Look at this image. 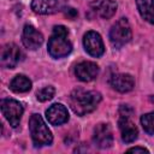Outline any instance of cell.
I'll list each match as a JSON object with an SVG mask.
<instances>
[{"label": "cell", "mask_w": 154, "mask_h": 154, "mask_svg": "<svg viewBox=\"0 0 154 154\" xmlns=\"http://www.w3.org/2000/svg\"><path fill=\"white\" fill-rule=\"evenodd\" d=\"M101 101V94L95 90H85L77 88L72 90L69 96V103L72 111L77 116H85L99 106Z\"/></svg>", "instance_id": "cell-1"}, {"label": "cell", "mask_w": 154, "mask_h": 154, "mask_svg": "<svg viewBox=\"0 0 154 154\" xmlns=\"http://www.w3.org/2000/svg\"><path fill=\"white\" fill-rule=\"evenodd\" d=\"M48 53L54 59L69 55L72 51V43L69 40V30L64 25H55L47 45Z\"/></svg>", "instance_id": "cell-2"}, {"label": "cell", "mask_w": 154, "mask_h": 154, "mask_svg": "<svg viewBox=\"0 0 154 154\" xmlns=\"http://www.w3.org/2000/svg\"><path fill=\"white\" fill-rule=\"evenodd\" d=\"M29 130L31 135V140L36 147L49 146L53 141V136L48 126L46 125L43 118L35 113L29 119Z\"/></svg>", "instance_id": "cell-3"}, {"label": "cell", "mask_w": 154, "mask_h": 154, "mask_svg": "<svg viewBox=\"0 0 154 154\" xmlns=\"http://www.w3.org/2000/svg\"><path fill=\"white\" fill-rule=\"evenodd\" d=\"M131 26L126 18H120L117 20L109 30V41L114 48H120L126 45L131 40Z\"/></svg>", "instance_id": "cell-4"}, {"label": "cell", "mask_w": 154, "mask_h": 154, "mask_svg": "<svg viewBox=\"0 0 154 154\" xmlns=\"http://www.w3.org/2000/svg\"><path fill=\"white\" fill-rule=\"evenodd\" d=\"M0 106H1V112L5 119L10 123L12 128H17L19 125L20 118L24 112L22 103L13 99H2Z\"/></svg>", "instance_id": "cell-5"}, {"label": "cell", "mask_w": 154, "mask_h": 154, "mask_svg": "<svg viewBox=\"0 0 154 154\" xmlns=\"http://www.w3.org/2000/svg\"><path fill=\"white\" fill-rule=\"evenodd\" d=\"M67 0H32L31 8L40 14H53L66 8Z\"/></svg>", "instance_id": "cell-6"}, {"label": "cell", "mask_w": 154, "mask_h": 154, "mask_svg": "<svg viewBox=\"0 0 154 154\" xmlns=\"http://www.w3.org/2000/svg\"><path fill=\"white\" fill-rule=\"evenodd\" d=\"M20 49L14 43H7L1 48L0 64L5 69H14L20 61Z\"/></svg>", "instance_id": "cell-7"}, {"label": "cell", "mask_w": 154, "mask_h": 154, "mask_svg": "<svg viewBox=\"0 0 154 154\" xmlns=\"http://www.w3.org/2000/svg\"><path fill=\"white\" fill-rule=\"evenodd\" d=\"M83 45L85 51L91 55V57H101L105 52V46L102 42V38L100 34L96 31H88L84 37H83Z\"/></svg>", "instance_id": "cell-8"}, {"label": "cell", "mask_w": 154, "mask_h": 154, "mask_svg": "<svg viewBox=\"0 0 154 154\" xmlns=\"http://www.w3.org/2000/svg\"><path fill=\"white\" fill-rule=\"evenodd\" d=\"M93 142L96 147L105 149L113 144V134L108 124H99L94 129Z\"/></svg>", "instance_id": "cell-9"}, {"label": "cell", "mask_w": 154, "mask_h": 154, "mask_svg": "<svg viewBox=\"0 0 154 154\" xmlns=\"http://www.w3.org/2000/svg\"><path fill=\"white\" fill-rule=\"evenodd\" d=\"M22 41L23 45L28 48V49H37L42 42H43V35L32 25L26 24L23 29V34H22Z\"/></svg>", "instance_id": "cell-10"}, {"label": "cell", "mask_w": 154, "mask_h": 154, "mask_svg": "<svg viewBox=\"0 0 154 154\" xmlns=\"http://www.w3.org/2000/svg\"><path fill=\"white\" fill-rule=\"evenodd\" d=\"M77 78L82 82H90L99 75V66L93 61H82L75 67Z\"/></svg>", "instance_id": "cell-11"}, {"label": "cell", "mask_w": 154, "mask_h": 154, "mask_svg": "<svg viewBox=\"0 0 154 154\" xmlns=\"http://www.w3.org/2000/svg\"><path fill=\"white\" fill-rule=\"evenodd\" d=\"M46 117L52 125H61L69 120V112L61 103H53L46 111Z\"/></svg>", "instance_id": "cell-12"}, {"label": "cell", "mask_w": 154, "mask_h": 154, "mask_svg": "<svg viewBox=\"0 0 154 154\" xmlns=\"http://www.w3.org/2000/svg\"><path fill=\"white\" fill-rule=\"evenodd\" d=\"M112 88L119 93H128L135 87V79L129 73H116L109 81Z\"/></svg>", "instance_id": "cell-13"}, {"label": "cell", "mask_w": 154, "mask_h": 154, "mask_svg": "<svg viewBox=\"0 0 154 154\" xmlns=\"http://www.w3.org/2000/svg\"><path fill=\"white\" fill-rule=\"evenodd\" d=\"M118 125L122 134V140L125 143H131L137 138L138 130L136 125L132 123V120L130 119V117H120Z\"/></svg>", "instance_id": "cell-14"}, {"label": "cell", "mask_w": 154, "mask_h": 154, "mask_svg": "<svg viewBox=\"0 0 154 154\" xmlns=\"http://www.w3.org/2000/svg\"><path fill=\"white\" fill-rule=\"evenodd\" d=\"M91 8L101 18H111L117 11V4L112 0H96L91 4Z\"/></svg>", "instance_id": "cell-15"}, {"label": "cell", "mask_w": 154, "mask_h": 154, "mask_svg": "<svg viewBox=\"0 0 154 154\" xmlns=\"http://www.w3.org/2000/svg\"><path fill=\"white\" fill-rule=\"evenodd\" d=\"M141 17L150 24H154V0H136Z\"/></svg>", "instance_id": "cell-16"}, {"label": "cell", "mask_w": 154, "mask_h": 154, "mask_svg": "<svg viewBox=\"0 0 154 154\" xmlns=\"http://www.w3.org/2000/svg\"><path fill=\"white\" fill-rule=\"evenodd\" d=\"M10 88L14 93H26L31 89V81L24 75H17L11 81Z\"/></svg>", "instance_id": "cell-17"}, {"label": "cell", "mask_w": 154, "mask_h": 154, "mask_svg": "<svg viewBox=\"0 0 154 154\" xmlns=\"http://www.w3.org/2000/svg\"><path fill=\"white\" fill-rule=\"evenodd\" d=\"M141 124L144 131L149 135L154 134V112H149L141 117Z\"/></svg>", "instance_id": "cell-18"}, {"label": "cell", "mask_w": 154, "mask_h": 154, "mask_svg": "<svg viewBox=\"0 0 154 154\" xmlns=\"http://www.w3.org/2000/svg\"><path fill=\"white\" fill-rule=\"evenodd\" d=\"M55 94V89L52 87V85H48V87H45L42 89H40L37 93H36V97L38 101L41 102H45V101H48L51 100Z\"/></svg>", "instance_id": "cell-19"}, {"label": "cell", "mask_w": 154, "mask_h": 154, "mask_svg": "<svg viewBox=\"0 0 154 154\" xmlns=\"http://www.w3.org/2000/svg\"><path fill=\"white\" fill-rule=\"evenodd\" d=\"M134 113V109L129 105H122L119 108V114L120 117H131Z\"/></svg>", "instance_id": "cell-20"}, {"label": "cell", "mask_w": 154, "mask_h": 154, "mask_svg": "<svg viewBox=\"0 0 154 154\" xmlns=\"http://www.w3.org/2000/svg\"><path fill=\"white\" fill-rule=\"evenodd\" d=\"M64 11H65L66 17H69L70 19H75V18L77 17V14H78V13H77V11H76L75 8H70V7L67 8V7H66Z\"/></svg>", "instance_id": "cell-21"}, {"label": "cell", "mask_w": 154, "mask_h": 154, "mask_svg": "<svg viewBox=\"0 0 154 154\" xmlns=\"http://www.w3.org/2000/svg\"><path fill=\"white\" fill-rule=\"evenodd\" d=\"M128 152L129 153H149V150L143 147H134V148L128 149Z\"/></svg>", "instance_id": "cell-22"}]
</instances>
